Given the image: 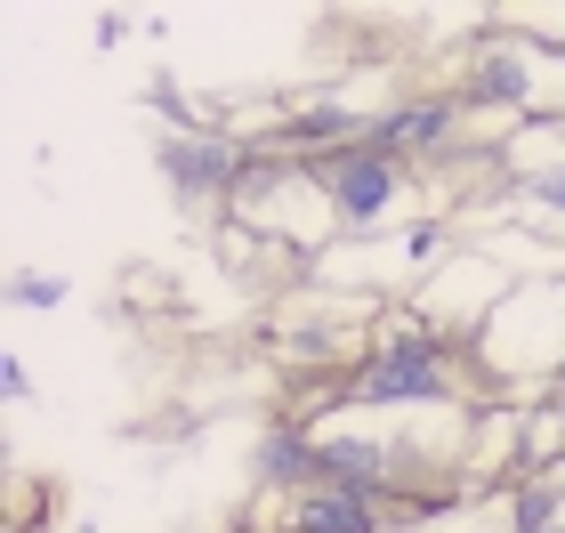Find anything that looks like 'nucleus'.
I'll list each match as a JSON object with an SVG mask.
<instances>
[{"label":"nucleus","mask_w":565,"mask_h":533,"mask_svg":"<svg viewBox=\"0 0 565 533\" xmlns=\"http://www.w3.org/2000/svg\"><path fill=\"white\" fill-rule=\"evenodd\" d=\"M372 146L396 154L404 170H428V162H452L469 146V106L452 89H428V97H396V106L372 114Z\"/></svg>","instance_id":"423d86ee"},{"label":"nucleus","mask_w":565,"mask_h":533,"mask_svg":"<svg viewBox=\"0 0 565 533\" xmlns=\"http://www.w3.org/2000/svg\"><path fill=\"white\" fill-rule=\"evenodd\" d=\"M501 518H509V533H550V525H565V461L533 469L525 486H509L501 493Z\"/></svg>","instance_id":"1a4fd4ad"},{"label":"nucleus","mask_w":565,"mask_h":533,"mask_svg":"<svg viewBox=\"0 0 565 533\" xmlns=\"http://www.w3.org/2000/svg\"><path fill=\"white\" fill-rule=\"evenodd\" d=\"M0 396H9V404H24V396H33V372H24L17 355H9V364H0Z\"/></svg>","instance_id":"9b49d317"},{"label":"nucleus","mask_w":565,"mask_h":533,"mask_svg":"<svg viewBox=\"0 0 565 533\" xmlns=\"http://www.w3.org/2000/svg\"><path fill=\"white\" fill-rule=\"evenodd\" d=\"M307 486H323L316 428H299V420H267L259 437H250V493L282 510V501H299Z\"/></svg>","instance_id":"0eeeda50"},{"label":"nucleus","mask_w":565,"mask_h":533,"mask_svg":"<svg viewBox=\"0 0 565 533\" xmlns=\"http://www.w3.org/2000/svg\"><path fill=\"white\" fill-rule=\"evenodd\" d=\"M477 364L484 380H493V396L509 388H557L565 380V275H550V284H518L493 308V323L477 332Z\"/></svg>","instance_id":"f03ea898"},{"label":"nucleus","mask_w":565,"mask_h":533,"mask_svg":"<svg viewBox=\"0 0 565 533\" xmlns=\"http://www.w3.org/2000/svg\"><path fill=\"white\" fill-rule=\"evenodd\" d=\"M307 178H316V194H323V211H331L340 235H380V226L404 211V194H413L420 170H404L396 154H380L372 138H355V146H331V154H307Z\"/></svg>","instance_id":"7ed1b4c3"},{"label":"nucleus","mask_w":565,"mask_h":533,"mask_svg":"<svg viewBox=\"0 0 565 533\" xmlns=\"http://www.w3.org/2000/svg\"><path fill=\"white\" fill-rule=\"evenodd\" d=\"M130 299H138V308H153V299H162V275L138 267V275H130Z\"/></svg>","instance_id":"f8f14e48"},{"label":"nucleus","mask_w":565,"mask_h":533,"mask_svg":"<svg viewBox=\"0 0 565 533\" xmlns=\"http://www.w3.org/2000/svg\"><path fill=\"white\" fill-rule=\"evenodd\" d=\"M153 170H162L170 202L202 226H226V194H235V170H243V138L202 121V130H162L153 146Z\"/></svg>","instance_id":"20e7f679"},{"label":"nucleus","mask_w":565,"mask_h":533,"mask_svg":"<svg viewBox=\"0 0 565 533\" xmlns=\"http://www.w3.org/2000/svg\"><path fill=\"white\" fill-rule=\"evenodd\" d=\"M557 388H565V380H557Z\"/></svg>","instance_id":"4468645a"},{"label":"nucleus","mask_w":565,"mask_h":533,"mask_svg":"<svg viewBox=\"0 0 565 533\" xmlns=\"http://www.w3.org/2000/svg\"><path fill=\"white\" fill-rule=\"evenodd\" d=\"M65 299H73L65 275H33V267L17 275V308H65Z\"/></svg>","instance_id":"9d476101"},{"label":"nucleus","mask_w":565,"mask_h":533,"mask_svg":"<svg viewBox=\"0 0 565 533\" xmlns=\"http://www.w3.org/2000/svg\"><path fill=\"white\" fill-rule=\"evenodd\" d=\"M484 396H493V380H484L477 348L428 332L413 308L372 323L364 364L348 372V404L355 413H445V404L452 413H477Z\"/></svg>","instance_id":"f257e3e1"},{"label":"nucleus","mask_w":565,"mask_h":533,"mask_svg":"<svg viewBox=\"0 0 565 533\" xmlns=\"http://www.w3.org/2000/svg\"><path fill=\"white\" fill-rule=\"evenodd\" d=\"M493 202H509L533 235L565 243V121H542V130H525L518 146H509Z\"/></svg>","instance_id":"39448f33"},{"label":"nucleus","mask_w":565,"mask_h":533,"mask_svg":"<svg viewBox=\"0 0 565 533\" xmlns=\"http://www.w3.org/2000/svg\"><path fill=\"white\" fill-rule=\"evenodd\" d=\"M550 533H565V525H550Z\"/></svg>","instance_id":"ddd939ff"},{"label":"nucleus","mask_w":565,"mask_h":533,"mask_svg":"<svg viewBox=\"0 0 565 533\" xmlns=\"http://www.w3.org/2000/svg\"><path fill=\"white\" fill-rule=\"evenodd\" d=\"M267 533H396V510L372 493H348V486H307L299 501H282Z\"/></svg>","instance_id":"6e6552de"}]
</instances>
